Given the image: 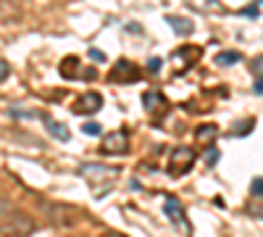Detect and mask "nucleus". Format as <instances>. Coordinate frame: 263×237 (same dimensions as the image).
<instances>
[{"instance_id": "f257e3e1", "label": "nucleus", "mask_w": 263, "mask_h": 237, "mask_svg": "<svg viewBox=\"0 0 263 237\" xmlns=\"http://www.w3.org/2000/svg\"><path fill=\"white\" fill-rule=\"evenodd\" d=\"M79 174H82V179H84L87 185H90V190H92L95 198L108 195V192L114 190V185L119 182V169L105 166V163H95V161L82 163V166H79Z\"/></svg>"}, {"instance_id": "f03ea898", "label": "nucleus", "mask_w": 263, "mask_h": 237, "mask_svg": "<svg viewBox=\"0 0 263 237\" xmlns=\"http://www.w3.org/2000/svg\"><path fill=\"white\" fill-rule=\"evenodd\" d=\"M195 161H197V153L192 148H174L168 153L166 169H168L171 177H182V174H187V171L195 166Z\"/></svg>"}, {"instance_id": "7ed1b4c3", "label": "nucleus", "mask_w": 263, "mask_h": 237, "mask_svg": "<svg viewBox=\"0 0 263 237\" xmlns=\"http://www.w3.org/2000/svg\"><path fill=\"white\" fill-rule=\"evenodd\" d=\"M129 150V132L126 129H114V132H108L100 142V153L105 156H121Z\"/></svg>"}, {"instance_id": "20e7f679", "label": "nucleus", "mask_w": 263, "mask_h": 237, "mask_svg": "<svg viewBox=\"0 0 263 237\" xmlns=\"http://www.w3.org/2000/svg\"><path fill=\"white\" fill-rule=\"evenodd\" d=\"M137 79H140V69L126 58H119L116 66L111 69V82H137Z\"/></svg>"}, {"instance_id": "39448f33", "label": "nucleus", "mask_w": 263, "mask_h": 237, "mask_svg": "<svg viewBox=\"0 0 263 237\" xmlns=\"http://www.w3.org/2000/svg\"><path fill=\"white\" fill-rule=\"evenodd\" d=\"M48 219H50L53 227H74V222H77V216H71V208L61 206V203L48 206Z\"/></svg>"}, {"instance_id": "423d86ee", "label": "nucleus", "mask_w": 263, "mask_h": 237, "mask_svg": "<svg viewBox=\"0 0 263 237\" xmlns=\"http://www.w3.org/2000/svg\"><path fill=\"white\" fill-rule=\"evenodd\" d=\"M0 232H8V234H32L34 232V224H32V219H27L24 213H13V216L0 227Z\"/></svg>"}, {"instance_id": "0eeeda50", "label": "nucleus", "mask_w": 263, "mask_h": 237, "mask_svg": "<svg viewBox=\"0 0 263 237\" xmlns=\"http://www.w3.org/2000/svg\"><path fill=\"white\" fill-rule=\"evenodd\" d=\"M103 108V95L100 93H84L77 103H74V114H98Z\"/></svg>"}, {"instance_id": "6e6552de", "label": "nucleus", "mask_w": 263, "mask_h": 237, "mask_svg": "<svg viewBox=\"0 0 263 237\" xmlns=\"http://www.w3.org/2000/svg\"><path fill=\"white\" fill-rule=\"evenodd\" d=\"M203 56V50L200 48H179L177 53L171 56V63H174V69L177 71H184L187 66H192V63Z\"/></svg>"}, {"instance_id": "1a4fd4ad", "label": "nucleus", "mask_w": 263, "mask_h": 237, "mask_svg": "<svg viewBox=\"0 0 263 237\" xmlns=\"http://www.w3.org/2000/svg\"><path fill=\"white\" fill-rule=\"evenodd\" d=\"M166 213H168V219L177 224V227H182V229H187L190 232V224H187V219H184V206L177 200V198H166Z\"/></svg>"}, {"instance_id": "9d476101", "label": "nucleus", "mask_w": 263, "mask_h": 237, "mask_svg": "<svg viewBox=\"0 0 263 237\" xmlns=\"http://www.w3.org/2000/svg\"><path fill=\"white\" fill-rule=\"evenodd\" d=\"M187 6L200 11V13H213V16H224L227 13V6L221 0H187Z\"/></svg>"}, {"instance_id": "9b49d317", "label": "nucleus", "mask_w": 263, "mask_h": 237, "mask_svg": "<svg viewBox=\"0 0 263 237\" xmlns=\"http://www.w3.org/2000/svg\"><path fill=\"white\" fill-rule=\"evenodd\" d=\"M142 103H145V111H150V114H158V111H166V108H168L166 98H163L161 93H156V90L145 93V95H142Z\"/></svg>"}, {"instance_id": "f8f14e48", "label": "nucleus", "mask_w": 263, "mask_h": 237, "mask_svg": "<svg viewBox=\"0 0 263 237\" xmlns=\"http://www.w3.org/2000/svg\"><path fill=\"white\" fill-rule=\"evenodd\" d=\"M61 77L63 79H77V77H84L82 71H79V58L77 56H66L63 61H61Z\"/></svg>"}, {"instance_id": "ddd939ff", "label": "nucleus", "mask_w": 263, "mask_h": 237, "mask_svg": "<svg viewBox=\"0 0 263 237\" xmlns=\"http://www.w3.org/2000/svg\"><path fill=\"white\" fill-rule=\"evenodd\" d=\"M166 24H171V29L177 32L179 37L192 34V24H190V19H182V16H174V13H168V16H166Z\"/></svg>"}, {"instance_id": "4468645a", "label": "nucleus", "mask_w": 263, "mask_h": 237, "mask_svg": "<svg viewBox=\"0 0 263 237\" xmlns=\"http://www.w3.org/2000/svg\"><path fill=\"white\" fill-rule=\"evenodd\" d=\"M42 121L48 124V129H50V135L55 137V140H61V142H66L71 135H69V126L66 124H61V121H55V119H50V116H42Z\"/></svg>"}, {"instance_id": "2eb2a0df", "label": "nucleus", "mask_w": 263, "mask_h": 237, "mask_svg": "<svg viewBox=\"0 0 263 237\" xmlns=\"http://www.w3.org/2000/svg\"><path fill=\"white\" fill-rule=\"evenodd\" d=\"M216 135H218V132H216V126H213V124H211V126L205 124V126H200V129L195 132V140H197V145H208V142L216 140Z\"/></svg>"}, {"instance_id": "dca6fc26", "label": "nucleus", "mask_w": 263, "mask_h": 237, "mask_svg": "<svg viewBox=\"0 0 263 237\" xmlns=\"http://www.w3.org/2000/svg\"><path fill=\"white\" fill-rule=\"evenodd\" d=\"M239 58H242V56H239L237 50H224V53L216 56V63H218V66H232V63H237Z\"/></svg>"}, {"instance_id": "f3484780", "label": "nucleus", "mask_w": 263, "mask_h": 237, "mask_svg": "<svg viewBox=\"0 0 263 237\" xmlns=\"http://www.w3.org/2000/svg\"><path fill=\"white\" fill-rule=\"evenodd\" d=\"M16 213V208H13V203H8L6 198H0V227H3L11 216Z\"/></svg>"}, {"instance_id": "a211bd4d", "label": "nucleus", "mask_w": 263, "mask_h": 237, "mask_svg": "<svg viewBox=\"0 0 263 237\" xmlns=\"http://www.w3.org/2000/svg\"><path fill=\"white\" fill-rule=\"evenodd\" d=\"M250 126H255V119H245V121H239V124H237V129H234V135H237V137L248 135V132H250Z\"/></svg>"}, {"instance_id": "6ab92c4d", "label": "nucleus", "mask_w": 263, "mask_h": 237, "mask_svg": "<svg viewBox=\"0 0 263 237\" xmlns=\"http://www.w3.org/2000/svg\"><path fill=\"white\" fill-rule=\"evenodd\" d=\"M250 71H253V77H263V56L253 61V66H250Z\"/></svg>"}, {"instance_id": "aec40b11", "label": "nucleus", "mask_w": 263, "mask_h": 237, "mask_svg": "<svg viewBox=\"0 0 263 237\" xmlns=\"http://www.w3.org/2000/svg\"><path fill=\"white\" fill-rule=\"evenodd\" d=\"M250 190H253V195H255V198H263V179H253Z\"/></svg>"}, {"instance_id": "412c9836", "label": "nucleus", "mask_w": 263, "mask_h": 237, "mask_svg": "<svg viewBox=\"0 0 263 237\" xmlns=\"http://www.w3.org/2000/svg\"><path fill=\"white\" fill-rule=\"evenodd\" d=\"M84 132H87V135H92V137H95V135H100V124H95V121L84 124Z\"/></svg>"}, {"instance_id": "4be33fe9", "label": "nucleus", "mask_w": 263, "mask_h": 237, "mask_svg": "<svg viewBox=\"0 0 263 237\" xmlns=\"http://www.w3.org/2000/svg\"><path fill=\"white\" fill-rule=\"evenodd\" d=\"M161 63H163L161 58H153V61H150V74H158V71H161Z\"/></svg>"}, {"instance_id": "5701e85b", "label": "nucleus", "mask_w": 263, "mask_h": 237, "mask_svg": "<svg viewBox=\"0 0 263 237\" xmlns=\"http://www.w3.org/2000/svg\"><path fill=\"white\" fill-rule=\"evenodd\" d=\"M8 71H11V69H8V63H6V61H0V82L8 77Z\"/></svg>"}, {"instance_id": "b1692460", "label": "nucleus", "mask_w": 263, "mask_h": 237, "mask_svg": "<svg viewBox=\"0 0 263 237\" xmlns=\"http://www.w3.org/2000/svg\"><path fill=\"white\" fill-rule=\"evenodd\" d=\"M205 161H208V163H216V161H218V153H216V148H211V150H208Z\"/></svg>"}, {"instance_id": "393cba45", "label": "nucleus", "mask_w": 263, "mask_h": 237, "mask_svg": "<svg viewBox=\"0 0 263 237\" xmlns=\"http://www.w3.org/2000/svg\"><path fill=\"white\" fill-rule=\"evenodd\" d=\"M250 213H253V216H260V219H263V206H253Z\"/></svg>"}, {"instance_id": "a878e982", "label": "nucleus", "mask_w": 263, "mask_h": 237, "mask_svg": "<svg viewBox=\"0 0 263 237\" xmlns=\"http://www.w3.org/2000/svg\"><path fill=\"white\" fill-rule=\"evenodd\" d=\"M255 93H258V95H263V77L255 82Z\"/></svg>"}, {"instance_id": "bb28decb", "label": "nucleus", "mask_w": 263, "mask_h": 237, "mask_svg": "<svg viewBox=\"0 0 263 237\" xmlns=\"http://www.w3.org/2000/svg\"><path fill=\"white\" fill-rule=\"evenodd\" d=\"M90 56H92V58H95V61H103V58H105V56H103V53H100V50H90Z\"/></svg>"}, {"instance_id": "cd10ccee", "label": "nucleus", "mask_w": 263, "mask_h": 237, "mask_svg": "<svg viewBox=\"0 0 263 237\" xmlns=\"http://www.w3.org/2000/svg\"><path fill=\"white\" fill-rule=\"evenodd\" d=\"M245 16H253V19H255V16H258V8H248V11H245Z\"/></svg>"}]
</instances>
